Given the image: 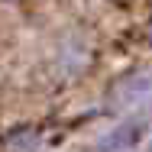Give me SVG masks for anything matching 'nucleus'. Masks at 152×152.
Returning <instances> with one entry per match:
<instances>
[{
	"label": "nucleus",
	"mask_w": 152,
	"mask_h": 152,
	"mask_svg": "<svg viewBox=\"0 0 152 152\" xmlns=\"http://www.w3.org/2000/svg\"><path fill=\"white\" fill-rule=\"evenodd\" d=\"M36 142H39V133H32V129H13L7 136V149L13 152H29Z\"/></svg>",
	"instance_id": "nucleus-3"
},
{
	"label": "nucleus",
	"mask_w": 152,
	"mask_h": 152,
	"mask_svg": "<svg viewBox=\"0 0 152 152\" xmlns=\"http://www.w3.org/2000/svg\"><path fill=\"white\" fill-rule=\"evenodd\" d=\"M139 129H142V123H126L120 129H113L107 139H100V152H117L123 146H129V142H136L139 139Z\"/></svg>",
	"instance_id": "nucleus-2"
},
{
	"label": "nucleus",
	"mask_w": 152,
	"mask_h": 152,
	"mask_svg": "<svg viewBox=\"0 0 152 152\" xmlns=\"http://www.w3.org/2000/svg\"><path fill=\"white\" fill-rule=\"evenodd\" d=\"M149 104H152V71H136V75L123 78L110 94L113 110H136V107H149Z\"/></svg>",
	"instance_id": "nucleus-1"
}]
</instances>
